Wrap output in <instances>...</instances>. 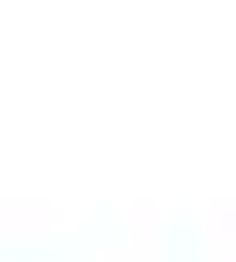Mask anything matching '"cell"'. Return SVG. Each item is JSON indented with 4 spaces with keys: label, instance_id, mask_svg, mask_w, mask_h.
<instances>
[]
</instances>
